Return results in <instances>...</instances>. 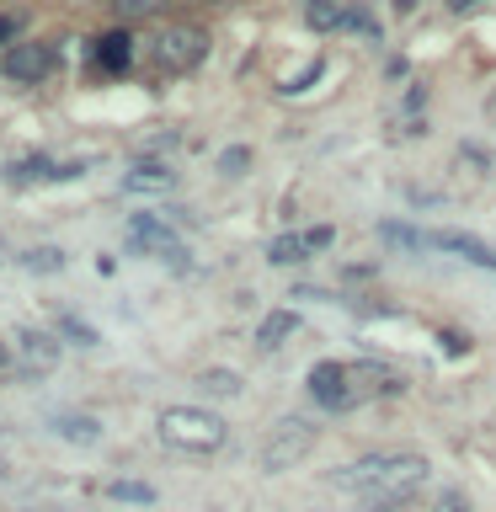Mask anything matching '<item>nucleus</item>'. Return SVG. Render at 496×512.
Returning <instances> with one entry per match:
<instances>
[{"mask_svg":"<svg viewBox=\"0 0 496 512\" xmlns=\"http://www.w3.org/2000/svg\"><path fill=\"white\" fill-rule=\"evenodd\" d=\"M427 480V459L422 454H363L342 464V470L326 475L331 491H347V496H363L374 507H400L411 491H422Z\"/></svg>","mask_w":496,"mask_h":512,"instance_id":"f257e3e1","label":"nucleus"},{"mask_svg":"<svg viewBox=\"0 0 496 512\" xmlns=\"http://www.w3.org/2000/svg\"><path fill=\"white\" fill-rule=\"evenodd\" d=\"M160 443L176 448V454H219L224 438H230V427H224V416L219 411H208V406H166L160 411Z\"/></svg>","mask_w":496,"mask_h":512,"instance_id":"f03ea898","label":"nucleus"},{"mask_svg":"<svg viewBox=\"0 0 496 512\" xmlns=\"http://www.w3.org/2000/svg\"><path fill=\"white\" fill-rule=\"evenodd\" d=\"M150 59H155L166 75H187V70H198V64L208 59V32H203V27H187V22L160 27L155 38H150Z\"/></svg>","mask_w":496,"mask_h":512,"instance_id":"7ed1b4c3","label":"nucleus"},{"mask_svg":"<svg viewBox=\"0 0 496 512\" xmlns=\"http://www.w3.org/2000/svg\"><path fill=\"white\" fill-rule=\"evenodd\" d=\"M310 395H315V406H326V411L363 406V400H358V384H352V363H336V358L310 368Z\"/></svg>","mask_w":496,"mask_h":512,"instance_id":"20e7f679","label":"nucleus"},{"mask_svg":"<svg viewBox=\"0 0 496 512\" xmlns=\"http://www.w3.org/2000/svg\"><path fill=\"white\" fill-rule=\"evenodd\" d=\"M315 448V427H304V422H283L272 438L262 443V470L267 475H283V470H294V464L304 459Z\"/></svg>","mask_w":496,"mask_h":512,"instance_id":"39448f33","label":"nucleus"},{"mask_svg":"<svg viewBox=\"0 0 496 512\" xmlns=\"http://www.w3.org/2000/svg\"><path fill=\"white\" fill-rule=\"evenodd\" d=\"M336 240L331 224H310V230H288L278 240H267V262H278V267H294V262H310V256H320Z\"/></svg>","mask_w":496,"mask_h":512,"instance_id":"423d86ee","label":"nucleus"},{"mask_svg":"<svg viewBox=\"0 0 496 512\" xmlns=\"http://www.w3.org/2000/svg\"><path fill=\"white\" fill-rule=\"evenodd\" d=\"M54 75V48L48 43H16L6 54V80L11 86H38V80Z\"/></svg>","mask_w":496,"mask_h":512,"instance_id":"0eeeda50","label":"nucleus"},{"mask_svg":"<svg viewBox=\"0 0 496 512\" xmlns=\"http://www.w3.org/2000/svg\"><path fill=\"white\" fill-rule=\"evenodd\" d=\"M128 235H134V246L144 251H160L166 262H182V246H176V230L160 214H134V224H128Z\"/></svg>","mask_w":496,"mask_h":512,"instance_id":"6e6552de","label":"nucleus"},{"mask_svg":"<svg viewBox=\"0 0 496 512\" xmlns=\"http://www.w3.org/2000/svg\"><path fill=\"white\" fill-rule=\"evenodd\" d=\"M70 176H80V166H59V160H43V155H32V160H11V166H6V182H11V187L70 182Z\"/></svg>","mask_w":496,"mask_h":512,"instance_id":"1a4fd4ad","label":"nucleus"},{"mask_svg":"<svg viewBox=\"0 0 496 512\" xmlns=\"http://www.w3.org/2000/svg\"><path fill=\"white\" fill-rule=\"evenodd\" d=\"M11 352L27 368H54L59 363V336H48V331H16V347Z\"/></svg>","mask_w":496,"mask_h":512,"instance_id":"9d476101","label":"nucleus"},{"mask_svg":"<svg viewBox=\"0 0 496 512\" xmlns=\"http://www.w3.org/2000/svg\"><path fill=\"white\" fill-rule=\"evenodd\" d=\"M48 427H54L64 443H80V448L102 443V422H96V416H80V411H54V416H48Z\"/></svg>","mask_w":496,"mask_h":512,"instance_id":"9b49d317","label":"nucleus"},{"mask_svg":"<svg viewBox=\"0 0 496 512\" xmlns=\"http://www.w3.org/2000/svg\"><path fill=\"white\" fill-rule=\"evenodd\" d=\"M432 246L454 251V256H464V262H475V267H496V246H486V240H475V235H464V230L432 235Z\"/></svg>","mask_w":496,"mask_h":512,"instance_id":"f8f14e48","label":"nucleus"},{"mask_svg":"<svg viewBox=\"0 0 496 512\" xmlns=\"http://www.w3.org/2000/svg\"><path fill=\"white\" fill-rule=\"evenodd\" d=\"M352 0H304V22L315 32H336V27H352Z\"/></svg>","mask_w":496,"mask_h":512,"instance_id":"ddd939ff","label":"nucleus"},{"mask_svg":"<svg viewBox=\"0 0 496 512\" xmlns=\"http://www.w3.org/2000/svg\"><path fill=\"white\" fill-rule=\"evenodd\" d=\"M123 187L128 192H171L176 187V171L160 166V160H139V166L123 176Z\"/></svg>","mask_w":496,"mask_h":512,"instance_id":"4468645a","label":"nucleus"},{"mask_svg":"<svg viewBox=\"0 0 496 512\" xmlns=\"http://www.w3.org/2000/svg\"><path fill=\"white\" fill-rule=\"evenodd\" d=\"M128 59H134L128 32H102V38H96V70L118 75V70H128Z\"/></svg>","mask_w":496,"mask_h":512,"instance_id":"2eb2a0df","label":"nucleus"},{"mask_svg":"<svg viewBox=\"0 0 496 512\" xmlns=\"http://www.w3.org/2000/svg\"><path fill=\"white\" fill-rule=\"evenodd\" d=\"M294 331H299V310H272L262 326H256V347L272 352V347H283Z\"/></svg>","mask_w":496,"mask_h":512,"instance_id":"dca6fc26","label":"nucleus"},{"mask_svg":"<svg viewBox=\"0 0 496 512\" xmlns=\"http://www.w3.org/2000/svg\"><path fill=\"white\" fill-rule=\"evenodd\" d=\"M102 491L112 496V502H139V507L155 502V486H144V480H107Z\"/></svg>","mask_w":496,"mask_h":512,"instance_id":"f3484780","label":"nucleus"},{"mask_svg":"<svg viewBox=\"0 0 496 512\" xmlns=\"http://www.w3.org/2000/svg\"><path fill=\"white\" fill-rule=\"evenodd\" d=\"M203 395H240V374L235 368H208V374L198 379Z\"/></svg>","mask_w":496,"mask_h":512,"instance_id":"a211bd4d","label":"nucleus"},{"mask_svg":"<svg viewBox=\"0 0 496 512\" xmlns=\"http://www.w3.org/2000/svg\"><path fill=\"white\" fill-rule=\"evenodd\" d=\"M27 272H64V251L59 246H38V251H27V256H16Z\"/></svg>","mask_w":496,"mask_h":512,"instance_id":"6ab92c4d","label":"nucleus"},{"mask_svg":"<svg viewBox=\"0 0 496 512\" xmlns=\"http://www.w3.org/2000/svg\"><path fill=\"white\" fill-rule=\"evenodd\" d=\"M379 235L390 240V246H406V251H422V246H432V235H416L411 224H379Z\"/></svg>","mask_w":496,"mask_h":512,"instance_id":"aec40b11","label":"nucleus"},{"mask_svg":"<svg viewBox=\"0 0 496 512\" xmlns=\"http://www.w3.org/2000/svg\"><path fill=\"white\" fill-rule=\"evenodd\" d=\"M112 6H118L123 22H144V16H160L171 0H112Z\"/></svg>","mask_w":496,"mask_h":512,"instance_id":"412c9836","label":"nucleus"},{"mask_svg":"<svg viewBox=\"0 0 496 512\" xmlns=\"http://www.w3.org/2000/svg\"><path fill=\"white\" fill-rule=\"evenodd\" d=\"M54 326H59L54 336H70V342H75V347H96V331L86 326V320H75V315H59V320H54Z\"/></svg>","mask_w":496,"mask_h":512,"instance_id":"4be33fe9","label":"nucleus"},{"mask_svg":"<svg viewBox=\"0 0 496 512\" xmlns=\"http://www.w3.org/2000/svg\"><path fill=\"white\" fill-rule=\"evenodd\" d=\"M246 166H251V150H224V155H219V171H224V176H240Z\"/></svg>","mask_w":496,"mask_h":512,"instance_id":"5701e85b","label":"nucleus"},{"mask_svg":"<svg viewBox=\"0 0 496 512\" xmlns=\"http://www.w3.org/2000/svg\"><path fill=\"white\" fill-rule=\"evenodd\" d=\"M438 512H470V502H464L459 491H443V496H438Z\"/></svg>","mask_w":496,"mask_h":512,"instance_id":"b1692460","label":"nucleus"},{"mask_svg":"<svg viewBox=\"0 0 496 512\" xmlns=\"http://www.w3.org/2000/svg\"><path fill=\"white\" fill-rule=\"evenodd\" d=\"M0 48H6V54L16 48V16H0Z\"/></svg>","mask_w":496,"mask_h":512,"instance_id":"393cba45","label":"nucleus"},{"mask_svg":"<svg viewBox=\"0 0 496 512\" xmlns=\"http://www.w3.org/2000/svg\"><path fill=\"white\" fill-rule=\"evenodd\" d=\"M448 6H454V11H470V6H480V0H448Z\"/></svg>","mask_w":496,"mask_h":512,"instance_id":"a878e982","label":"nucleus"},{"mask_svg":"<svg viewBox=\"0 0 496 512\" xmlns=\"http://www.w3.org/2000/svg\"><path fill=\"white\" fill-rule=\"evenodd\" d=\"M6 363H11V347H6V342H0V368H6Z\"/></svg>","mask_w":496,"mask_h":512,"instance_id":"bb28decb","label":"nucleus"}]
</instances>
